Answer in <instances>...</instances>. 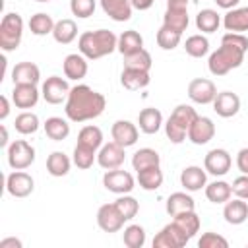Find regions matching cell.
I'll list each match as a JSON object with an SVG mask.
<instances>
[{"instance_id": "cell-1", "label": "cell", "mask_w": 248, "mask_h": 248, "mask_svg": "<svg viewBox=\"0 0 248 248\" xmlns=\"http://www.w3.org/2000/svg\"><path fill=\"white\" fill-rule=\"evenodd\" d=\"M107 108V99L103 93L91 89L85 83H78L70 89L64 103V112L72 122H87L101 116Z\"/></svg>"}, {"instance_id": "cell-2", "label": "cell", "mask_w": 248, "mask_h": 248, "mask_svg": "<svg viewBox=\"0 0 248 248\" xmlns=\"http://www.w3.org/2000/svg\"><path fill=\"white\" fill-rule=\"evenodd\" d=\"M118 48V37L108 29L85 31L78 39V50L87 60H99Z\"/></svg>"}, {"instance_id": "cell-3", "label": "cell", "mask_w": 248, "mask_h": 248, "mask_svg": "<svg viewBox=\"0 0 248 248\" xmlns=\"http://www.w3.org/2000/svg\"><path fill=\"white\" fill-rule=\"evenodd\" d=\"M244 56H246V50H242L240 46H234L231 43H221V46L209 54L207 68L213 76H225L231 70L242 66Z\"/></svg>"}, {"instance_id": "cell-4", "label": "cell", "mask_w": 248, "mask_h": 248, "mask_svg": "<svg viewBox=\"0 0 248 248\" xmlns=\"http://www.w3.org/2000/svg\"><path fill=\"white\" fill-rule=\"evenodd\" d=\"M198 118V112L194 107L190 105H176L174 110L170 112V116L167 118L165 126V134L172 143H182L188 138V130L192 126V122Z\"/></svg>"}, {"instance_id": "cell-5", "label": "cell", "mask_w": 248, "mask_h": 248, "mask_svg": "<svg viewBox=\"0 0 248 248\" xmlns=\"http://www.w3.org/2000/svg\"><path fill=\"white\" fill-rule=\"evenodd\" d=\"M23 39V19L17 12L4 14L0 21V48L4 52H12L21 45Z\"/></svg>"}, {"instance_id": "cell-6", "label": "cell", "mask_w": 248, "mask_h": 248, "mask_svg": "<svg viewBox=\"0 0 248 248\" xmlns=\"http://www.w3.org/2000/svg\"><path fill=\"white\" fill-rule=\"evenodd\" d=\"M6 149H8V165L14 170H25L35 163V147L25 140H16Z\"/></svg>"}, {"instance_id": "cell-7", "label": "cell", "mask_w": 248, "mask_h": 248, "mask_svg": "<svg viewBox=\"0 0 248 248\" xmlns=\"http://www.w3.org/2000/svg\"><path fill=\"white\" fill-rule=\"evenodd\" d=\"M70 85L64 78L60 76H50L43 81L41 85V97L48 103V105H60L62 101L66 103L68 95H70Z\"/></svg>"}, {"instance_id": "cell-8", "label": "cell", "mask_w": 248, "mask_h": 248, "mask_svg": "<svg viewBox=\"0 0 248 248\" xmlns=\"http://www.w3.org/2000/svg\"><path fill=\"white\" fill-rule=\"evenodd\" d=\"M188 236L186 232L172 221L169 225H165L153 238V248H182L188 244Z\"/></svg>"}, {"instance_id": "cell-9", "label": "cell", "mask_w": 248, "mask_h": 248, "mask_svg": "<svg viewBox=\"0 0 248 248\" xmlns=\"http://www.w3.org/2000/svg\"><path fill=\"white\" fill-rule=\"evenodd\" d=\"M103 186L108 190V192H114V194H130L136 186V180L134 176L128 172V170H122V169H110L103 174Z\"/></svg>"}, {"instance_id": "cell-10", "label": "cell", "mask_w": 248, "mask_h": 248, "mask_svg": "<svg viewBox=\"0 0 248 248\" xmlns=\"http://www.w3.org/2000/svg\"><path fill=\"white\" fill-rule=\"evenodd\" d=\"M217 95V87L207 78H196L188 83V97L196 105H211Z\"/></svg>"}, {"instance_id": "cell-11", "label": "cell", "mask_w": 248, "mask_h": 248, "mask_svg": "<svg viewBox=\"0 0 248 248\" xmlns=\"http://www.w3.org/2000/svg\"><path fill=\"white\" fill-rule=\"evenodd\" d=\"M231 165H232L231 153L223 147H215V149L207 151V155L203 159V169L213 176H225L231 170Z\"/></svg>"}, {"instance_id": "cell-12", "label": "cell", "mask_w": 248, "mask_h": 248, "mask_svg": "<svg viewBox=\"0 0 248 248\" xmlns=\"http://www.w3.org/2000/svg\"><path fill=\"white\" fill-rule=\"evenodd\" d=\"M35 188V180L25 170H14L6 176V192L14 198H27Z\"/></svg>"}, {"instance_id": "cell-13", "label": "cell", "mask_w": 248, "mask_h": 248, "mask_svg": "<svg viewBox=\"0 0 248 248\" xmlns=\"http://www.w3.org/2000/svg\"><path fill=\"white\" fill-rule=\"evenodd\" d=\"M126 147L118 145L116 141H108V143H103L101 149L97 151V163L101 169L105 170H110V169H120L122 163H124V153Z\"/></svg>"}, {"instance_id": "cell-14", "label": "cell", "mask_w": 248, "mask_h": 248, "mask_svg": "<svg viewBox=\"0 0 248 248\" xmlns=\"http://www.w3.org/2000/svg\"><path fill=\"white\" fill-rule=\"evenodd\" d=\"M124 221L126 219L120 215V211L116 209L114 202L112 203H103L97 209V225L105 232H118L124 227Z\"/></svg>"}, {"instance_id": "cell-15", "label": "cell", "mask_w": 248, "mask_h": 248, "mask_svg": "<svg viewBox=\"0 0 248 248\" xmlns=\"http://www.w3.org/2000/svg\"><path fill=\"white\" fill-rule=\"evenodd\" d=\"M215 136V124L209 116H200L192 122L190 130H188V140L194 143V145H205L213 140Z\"/></svg>"}, {"instance_id": "cell-16", "label": "cell", "mask_w": 248, "mask_h": 248, "mask_svg": "<svg viewBox=\"0 0 248 248\" xmlns=\"http://www.w3.org/2000/svg\"><path fill=\"white\" fill-rule=\"evenodd\" d=\"M39 97H41V91L33 83H17V85H14L12 103L17 108H23V110L33 108L39 103Z\"/></svg>"}, {"instance_id": "cell-17", "label": "cell", "mask_w": 248, "mask_h": 248, "mask_svg": "<svg viewBox=\"0 0 248 248\" xmlns=\"http://www.w3.org/2000/svg\"><path fill=\"white\" fill-rule=\"evenodd\" d=\"M110 136H112V141H116L118 145L132 147V145H136L140 132H138V126L134 122H130V120H116L112 124V128H110Z\"/></svg>"}, {"instance_id": "cell-18", "label": "cell", "mask_w": 248, "mask_h": 248, "mask_svg": "<svg viewBox=\"0 0 248 248\" xmlns=\"http://www.w3.org/2000/svg\"><path fill=\"white\" fill-rule=\"evenodd\" d=\"M211 105H213V110L221 118H231L240 110V97L232 91H221L215 95Z\"/></svg>"}, {"instance_id": "cell-19", "label": "cell", "mask_w": 248, "mask_h": 248, "mask_svg": "<svg viewBox=\"0 0 248 248\" xmlns=\"http://www.w3.org/2000/svg\"><path fill=\"white\" fill-rule=\"evenodd\" d=\"M207 184V170L198 167V165H190L186 169H182L180 172V186L186 192H198L202 188H205Z\"/></svg>"}, {"instance_id": "cell-20", "label": "cell", "mask_w": 248, "mask_h": 248, "mask_svg": "<svg viewBox=\"0 0 248 248\" xmlns=\"http://www.w3.org/2000/svg\"><path fill=\"white\" fill-rule=\"evenodd\" d=\"M62 70H64V76L68 79H74V81H79L87 76V70H89V64H87V58L81 54V52H72L64 58L62 62Z\"/></svg>"}, {"instance_id": "cell-21", "label": "cell", "mask_w": 248, "mask_h": 248, "mask_svg": "<svg viewBox=\"0 0 248 248\" xmlns=\"http://www.w3.org/2000/svg\"><path fill=\"white\" fill-rule=\"evenodd\" d=\"M12 81L17 83H33L37 85L41 81V70L35 62H17L12 68Z\"/></svg>"}, {"instance_id": "cell-22", "label": "cell", "mask_w": 248, "mask_h": 248, "mask_svg": "<svg viewBox=\"0 0 248 248\" xmlns=\"http://www.w3.org/2000/svg\"><path fill=\"white\" fill-rule=\"evenodd\" d=\"M151 78H149V72L145 70H136V68H124L122 74H120V83L124 89L128 91H140V89H145L149 85Z\"/></svg>"}, {"instance_id": "cell-23", "label": "cell", "mask_w": 248, "mask_h": 248, "mask_svg": "<svg viewBox=\"0 0 248 248\" xmlns=\"http://www.w3.org/2000/svg\"><path fill=\"white\" fill-rule=\"evenodd\" d=\"M223 217H225V221L229 225H242L248 219V203H246V200L234 198V200L225 202Z\"/></svg>"}, {"instance_id": "cell-24", "label": "cell", "mask_w": 248, "mask_h": 248, "mask_svg": "<svg viewBox=\"0 0 248 248\" xmlns=\"http://www.w3.org/2000/svg\"><path fill=\"white\" fill-rule=\"evenodd\" d=\"M223 27L231 33L248 31V8H232L223 16Z\"/></svg>"}, {"instance_id": "cell-25", "label": "cell", "mask_w": 248, "mask_h": 248, "mask_svg": "<svg viewBox=\"0 0 248 248\" xmlns=\"http://www.w3.org/2000/svg\"><path fill=\"white\" fill-rule=\"evenodd\" d=\"M103 12L114 21H128L132 17V4L130 0H99Z\"/></svg>"}, {"instance_id": "cell-26", "label": "cell", "mask_w": 248, "mask_h": 248, "mask_svg": "<svg viewBox=\"0 0 248 248\" xmlns=\"http://www.w3.org/2000/svg\"><path fill=\"white\" fill-rule=\"evenodd\" d=\"M138 124H140V130L143 134H157L163 126V114L159 108L155 107H147L143 108L140 114H138Z\"/></svg>"}, {"instance_id": "cell-27", "label": "cell", "mask_w": 248, "mask_h": 248, "mask_svg": "<svg viewBox=\"0 0 248 248\" xmlns=\"http://www.w3.org/2000/svg\"><path fill=\"white\" fill-rule=\"evenodd\" d=\"M163 170H161V165L157 167H147L143 170H138V184L141 190L145 192H153V190H159L163 186Z\"/></svg>"}, {"instance_id": "cell-28", "label": "cell", "mask_w": 248, "mask_h": 248, "mask_svg": "<svg viewBox=\"0 0 248 248\" xmlns=\"http://www.w3.org/2000/svg\"><path fill=\"white\" fill-rule=\"evenodd\" d=\"M194 207H196L194 198L190 194H186V192H174V194H170L167 198V205H165V209H167V213L170 217H174L178 213H184V211H194Z\"/></svg>"}, {"instance_id": "cell-29", "label": "cell", "mask_w": 248, "mask_h": 248, "mask_svg": "<svg viewBox=\"0 0 248 248\" xmlns=\"http://www.w3.org/2000/svg\"><path fill=\"white\" fill-rule=\"evenodd\" d=\"M143 48V37L138 33V31H134V29H128V31H122L120 35H118V52L122 54V56H128V54H134V52H138V50H141Z\"/></svg>"}, {"instance_id": "cell-30", "label": "cell", "mask_w": 248, "mask_h": 248, "mask_svg": "<svg viewBox=\"0 0 248 248\" xmlns=\"http://www.w3.org/2000/svg\"><path fill=\"white\" fill-rule=\"evenodd\" d=\"M72 159L64 153V151H52L48 157H46V170L50 176H66L70 172V167H72Z\"/></svg>"}, {"instance_id": "cell-31", "label": "cell", "mask_w": 248, "mask_h": 248, "mask_svg": "<svg viewBox=\"0 0 248 248\" xmlns=\"http://www.w3.org/2000/svg\"><path fill=\"white\" fill-rule=\"evenodd\" d=\"M52 37H54V41L60 43V45H70V43L76 41V37H78V25H76V21L70 19V17L58 19V21L54 23Z\"/></svg>"}, {"instance_id": "cell-32", "label": "cell", "mask_w": 248, "mask_h": 248, "mask_svg": "<svg viewBox=\"0 0 248 248\" xmlns=\"http://www.w3.org/2000/svg\"><path fill=\"white\" fill-rule=\"evenodd\" d=\"M43 128H45V134L52 141H62V140H66L70 136V124L62 116H50V118H46L45 124H43Z\"/></svg>"}, {"instance_id": "cell-33", "label": "cell", "mask_w": 248, "mask_h": 248, "mask_svg": "<svg viewBox=\"0 0 248 248\" xmlns=\"http://www.w3.org/2000/svg\"><path fill=\"white\" fill-rule=\"evenodd\" d=\"M205 198L211 202V203H225L231 200L232 196V188L229 182L225 180H213L209 184H205Z\"/></svg>"}, {"instance_id": "cell-34", "label": "cell", "mask_w": 248, "mask_h": 248, "mask_svg": "<svg viewBox=\"0 0 248 248\" xmlns=\"http://www.w3.org/2000/svg\"><path fill=\"white\" fill-rule=\"evenodd\" d=\"M221 23H223L221 16L217 14V10H211V8H203L196 16V27L202 33H215Z\"/></svg>"}, {"instance_id": "cell-35", "label": "cell", "mask_w": 248, "mask_h": 248, "mask_svg": "<svg viewBox=\"0 0 248 248\" xmlns=\"http://www.w3.org/2000/svg\"><path fill=\"white\" fill-rule=\"evenodd\" d=\"M157 165H161V155L151 147H141L132 157V167H134L136 172L143 170L147 167H157Z\"/></svg>"}, {"instance_id": "cell-36", "label": "cell", "mask_w": 248, "mask_h": 248, "mask_svg": "<svg viewBox=\"0 0 248 248\" xmlns=\"http://www.w3.org/2000/svg\"><path fill=\"white\" fill-rule=\"evenodd\" d=\"M190 17H188V10H169L163 16V25L176 31V33H184L188 29Z\"/></svg>"}, {"instance_id": "cell-37", "label": "cell", "mask_w": 248, "mask_h": 248, "mask_svg": "<svg viewBox=\"0 0 248 248\" xmlns=\"http://www.w3.org/2000/svg\"><path fill=\"white\" fill-rule=\"evenodd\" d=\"M54 19H52V16H48V14H45V12H37L35 16H31V19H29V31L33 33V35H37V37H45V35H52V31H54Z\"/></svg>"}, {"instance_id": "cell-38", "label": "cell", "mask_w": 248, "mask_h": 248, "mask_svg": "<svg viewBox=\"0 0 248 248\" xmlns=\"http://www.w3.org/2000/svg\"><path fill=\"white\" fill-rule=\"evenodd\" d=\"M41 122H39V116L31 110H23L16 116V122H14V128L16 132H19L21 136H31L39 130Z\"/></svg>"}, {"instance_id": "cell-39", "label": "cell", "mask_w": 248, "mask_h": 248, "mask_svg": "<svg viewBox=\"0 0 248 248\" xmlns=\"http://www.w3.org/2000/svg\"><path fill=\"white\" fill-rule=\"evenodd\" d=\"M72 161L78 169H91L93 163L97 161V149L89 147V145H83V143H76L74 147V153H72Z\"/></svg>"}, {"instance_id": "cell-40", "label": "cell", "mask_w": 248, "mask_h": 248, "mask_svg": "<svg viewBox=\"0 0 248 248\" xmlns=\"http://www.w3.org/2000/svg\"><path fill=\"white\" fill-rule=\"evenodd\" d=\"M184 50H186V54L192 56V58H202V56H205V54L209 52V41H207V37L202 35V33L190 35V37L186 39V43H184Z\"/></svg>"}, {"instance_id": "cell-41", "label": "cell", "mask_w": 248, "mask_h": 248, "mask_svg": "<svg viewBox=\"0 0 248 248\" xmlns=\"http://www.w3.org/2000/svg\"><path fill=\"white\" fill-rule=\"evenodd\" d=\"M78 143L89 145V147H93V149L99 151L101 145H103V132H101V128L95 126V124L83 126V128L79 130V134H78Z\"/></svg>"}, {"instance_id": "cell-42", "label": "cell", "mask_w": 248, "mask_h": 248, "mask_svg": "<svg viewBox=\"0 0 248 248\" xmlns=\"http://www.w3.org/2000/svg\"><path fill=\"white\" fill-rule=\"evenodd\" d=\"M172 221L186 232L188 238L196 236L198 231H200V225H202V223H200V217H198L196 211H184V213H178V215H174Z\"/></svg>"}, {"instance_id": "cell-43", "label": "cell", "mask_w": 248, "mask_h": 248, "mask_svg": "<svg viewBox=\"0 0 248 248\" xmlns=\"http://www.w3.org/2000/svg\"><path fill=\"white\" fill-rule=\"evenodd\" d=\"M114 205H116V209L120 211V215L126 221L134 219L138 215V211H140V202L134 196H130V194H120L118 200L114 202Z\"/></svg>"}, {"instance_id": "cell-44", "label": "cell", "mask_w": 248, "mask_h": 248, "mask_svg": "<svg viewBox=\"0 0 248 248\" xmlns=\"http://www.w3.org/2000/svg\"><path fill=\"white\" fill-rule=\"evenodd\" d=\"M122 240L128 248H141L145 244V229L141 225H128L122 232Z\"/></svg>"}, {"instance_id": "cell-45", "label": "cell", "mask_w": 248, "mask_h": 248, "mask_svg": "<svg viewBox=\"0 0 248 248\" xmlns=\"http://www.w3.org/2000/svg\"><path fill=\"white\" fill-rule=\"evenodd\" d=\"M151 54L145 50V48H141V50H138V52H134V54H128V56H124V68H136V70H145V72H149L151 70Z\"/></svg>"}, {"instance_id": "cell-46", "label": "cell", "mask_w": 248, "mask_h": 248, "mask_svg": "<svg viewBox=\"0 0 248 248\" xmlns=\"http://www.w3.org/2000/svg\"><path fill=\"white\" fill-rule=\"evenodd\" d=\"M180 39H182V33H176L165 25H161V29L157 31V45L163 48V50H172L180 45Z\"/></svg>"}, {"instance_id": "cell-47", "label": "cell", "mask_w": 248, "mask_h": 248, "mask_svg": "<svg viewBox=\"0 0 248 248\" xmlns=\"http://www.w3.org/2000/svg\"><path fill=\"white\" fill-rule=\"evenodd\" d=\"M97 8V0H70V10L76 17H91Z\"/></svg>"}, {"instance_id": "cell-48", "label": "cell", "mask_w": 248, "mask_h": 248, "mask_svg": "<svg viewBox=\"0 0 248 248\" xmlns=\"http://www.w3.org/2000/svg\"><path fill=\"white\" fill-rule=\"evenodd\" d=\"M200 248H229V240L217 232H203L198 240Z\"/></svg>"}, {"instance_id": "cell-49", "label": "cell", "mask_w": 248, "mask_h": 248, "mask_svg": "<svg viewBox=\"0 0 248 248\" xmlns=\"http://www.w3.org/2000/svg\"><path fill=\"white\" fill-rule=\"evenodd\" d=\"M231 188H232V194H234L236 198H240V200H248V174H240V176H236V178L232 180Z\"/></svg>"}, {"instance_id": "cell-50", "label": "cell", "mask_w": 248, "mask_h": 248, "mask_svg": "<svg viewBox=\"0 0 248 248\" xmlns=\"http://www.w3.org/2000/svg\"><path fill=\"white\" fill-rule=\"evenodd\" d=\"M221 43H231V45L240 46L242 50H246V52H248V37H246L244 33H231V31H227V33L223 35Z\"/></svg>"}, {"instance_id": "cell-51", "label": "cell", "mask_w": 248, "mask_h": 248, "mask_svg": "<svg viewBox=\"0 0 248 248\" xmlns=\"http://www.w3.org/2000/svg\"><path fill=\"white\" fill-rule=\"evenodd\" d=\"M236 167L242 174H248V147H242L236 153Z\"/></svg>"}, {"instance_id": "cell-52", "label": "cell", "mask_w": 248, "mask_h": 248, "mask_svg": "<svg viewBox=\"0 0 248 248\" xmlns=\"http://www.w3.org/2000/svg\"><path fill=\"white\" fill-rule=\"evenodd\" d=\"M0 248H23V242L16 236H8L0 240Z\"/></svg>"}, {"instance_id": "cell-53", "label": "cell", "mask_w": 248, "mask_h": 248, "mask_svg": "<svg viewBox=\"0 0 248 248\" xmlns=\"http://www.w3.org/2000/svg\"><path fill=\"white\" fill-rule=\"evenodd\" d=\"M10 114V99L6 95L0 97V120H6Z\"/></svg>"}, {"instance_id": "cell-54", "label": "cell", "mask_w": 248, "mask_h": 248, "mask_svg": "<svg viewBox=\"0 0 248 248\" xmlns=\"http://www.w3.org/2000/svg\"><path fill=\"white\" fill-rule=\"evenodd\" d=\"M153 2H155V0H130L132 8H134V10H140V12L149 10V8L153 6Z\"/></svg>"}, {"instance_id": "cell-55", "label": "cell", "mask_w": 248, "mask_h": 248, "mask_svg": "<svg viewBox=\"0 0 248 248\" xmlns=\"http://www.w3.org/2000/svg\"><path fill=\"white\" fill-rule=\"evenodd\" d=\"M190 0H167V8L169 10H188Z\"/></svg>"}, {"instance_id": "cell-56", "label": "cell", "mask_w": 248, "mask_h": 248, "mask_svg": "<svg viewBox=\"0 0 248 248\" xmlns=\"http://www.w3.org/2000/svg\"><path fill=\"white\" fill-rule=\"evenodd\" d=\"M238 2L240 0H215V4L219 6V8H223V10H232V8H236L238 6Z\"/></svg>"}, {"instance_id": "cell-57", "label": "cell", "mask_w": 248, "mask_h": 248, "mask_svg": "<svg viewBox=\"0 0 248 248\" xmlns=\"http://www.w3.org/2000/svg\"><path fill=\"white\" fill-rule=\"evenodd\" d=\"M0 145L2 147H8L10 143H8V130H6V126H2V140H0Z\"/></svg>"}, {"instance_id": "cell-58", "label": "cell", "mask_w": 248, "mask_h": 248, "mask_svg": "<svg viewBox=\"0 0 248 248\" xmlns=\"http://www.w3.org/2000/svg\"><path fill=\"white\" fill-rule=\"evenodd\" d=\"M35 2H41V4H45V2H50V0H35Z\"/></svg>"}]
</instances>
